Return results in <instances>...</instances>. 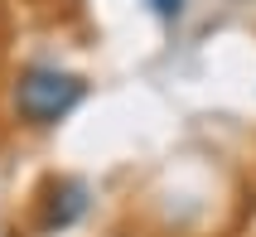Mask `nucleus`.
I'll return each instance as SVG.
<instances>
[{
	"label": "nucleus",
	"mask_w": 256,
	"mask_h": 237,
	"mask_svg": "<svg viewBox=\"0 0 256 237\" xmlns=\"http://www.w3.org/2000/svg\"><path fill=\"white\" fill-rule=\"evenodd\" d=\"M87 102V78L58 63H24L10 78V116L24 131H54Z\"/></svg>",
	"instance_id": "nucleus-1"
},
{
	"label": "nucleus",
	"mask_w": 256,
	"mask_h": 237,
	"mask_svg": "<svg viewBox=\"0 0 256 237\" xmlns=\"http://www.w3.org/2000/svg\"><path fill=\"white\" fill-rule=\"evenodd\" d=\"M87 208H92V189H87L82 179H72V174H58V179H48L39 189V198H34V227H39L44 237L72 232V227L87 218Z\"/></svg>",
	"instance_id": "nucleus-2"
},
{
	"label": "nucleus",
	"mask_w": 256,
	"mask_h": 237,
	"mask_svg": "<svg viewBox=\"0 0 256 237\" xmlns=\"http://www.w3.org/2000/svg\"><path fill=\"white\" fill-rule=\"evenodd\" d=\"M150 10H155V20H164V25H174V20H184L188 0H145Z\"/></svg>",
	"instance_id": "nucleus-3"
}]
</instances>
